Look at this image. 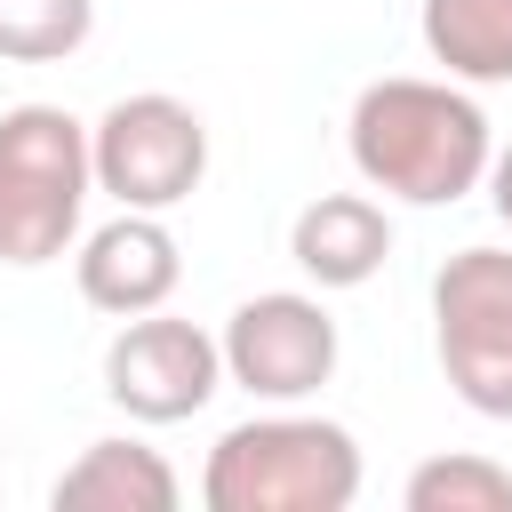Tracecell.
<instances>
[{"mask_svg": "<svg viewBox=\"0 0 512 512\" xmlns=\"http://www.w3.org/2000/svg\"><path fill=\"white\" fill-rule=\"evenodd\" d=\"M488 208H496V216L512 224V144H504V152L488 160Z\"/></svg>", "mask_w": 512, "mask_h": 512, "instance_id": "14", "label": "cell"}, {"mask_svg": "<svg viewBox=\"0 0 512 512\" xmlns=\"http://www.w3.org/2000/svg\"><path fill=\"white\" fill-rule=\"evenodd\" d=\"M288 256L312 288H368L392 256V216L368 192H320L288 224Z\"/></svg>", "mask_w": 512, "mask_h": 512, "instance_id": "9", "label": "cell"}, {"mask_svg": "<svg viewBox=\"0 0 512 512\" xmlns=\"http://www.w3.org/2000/svg\"><path fill=\"white\" fill-rule=\"evenodd\" d=\"M96 32V0H0V56L8 64H64Z\"/></svg>", "mask_w": 512, "mask_h": 512, "instance_id": "12", "label": "cell"}, {"mask_svg": "<svg viewBox=\"0 0 512 512\" xmlns=\"http://www.w3.org/2000/svg\"><path fill=\"white\" fill-rule=\"evenodd\" d=\"M88 152H96V192H112L120 208L168 216L208 176V120L184 96L144 88V96L104 104V120H88Z\"/></svg>", "mask_w": 512, "mask_h": 512, "instance_id": "5", "label": "cell"}, {"mask_svg": "<svg viewBox=\"0 0 512 512\" xmlns=\"http://www.w3.org/2000/svg\"><path fill=\"white\" fill-rule=\"evenodd\" d=\"M432 352L472 416L512 424V248H456L432 272Z\"/></svg>", "mask_w": 512, "mask_h": 512, "instance_id": "4", "label": "cell"}, {"mask_svg": "<svg viewBox=\"0 0 512 512\" xmlns=\"http://www.w3.org/2000/svg\"><path fill=\"white\" fill-rule=\"evenodd\" d=\"M224 384L256 400H312L336 376V320L304 288H264L224 320Z\"/></svg>", "mask_w": 512, "mask_h": 512, "instance_id": "7", "label": "cell"}, {"mask_svg": "<svg viewBox=\"0 0 512 512\" xmlns=\"http://www.w3.org/2000/svg\"><path fill=\"white\" fill-rule=\"evenodd\" d=\"M360 440L328 416H248L208 448V512H352Z\"/></svg>", "mask_w": 512, "mask_h": 512, "instance_id": "2", "label": "cell"}, {"mask_svg": "<svg viewBox=\"0 0 512 512\" xmlns=\"http://www.w3.org/2000/svg\"><path fill=\"white\" fill-rule=\"evenodd\" d=\"M400 496L408 512H512V472L496 456H424Z\"/></svg>", "mask_w": 512, "mask_h": 512, "instance_id": "13", "label": "cell"}, {"mask_svg": "<svg viewBox=\"0 0 512 512\" xmlns=\"http://www.w3.org/2000/svg\"><path fill=\"white\" fill-rule=\"evenodd\" d=\"M416 24L448 80H472V88L512 80V0H424Z\"/></svg>", "mask_w": 512, "mask_h": 512, "instance_id": "11", "label": "cell"}, {"mask_svg": "<svg viewBox=\"0 0 512 512\" xmlns=\"http://www.w3.org/2000/svg\"><path fill=\"white\" fill-rule=\"evenodd\" d=\"M72 280H80V296H88L96 312L136 320V312H160V304L176 296L184 248H176V232H168L152 208H120L112 224H96V232L80 240Z\"/></svg>", "mask_w": 512, "mask_h": 512, "instance_id": "8", "label": "cell"}, {"mask_svg": "<svg viewBox=\"0 0 512 512\" xmlns=\"http://www.w3.org/2000/svg\"><path fill=\"white\" fill-rule=\"evenodd\" d=\"M216 384H224V344L176 320L168 304L120 320V336L104 344V400L128 408L136 424H184L216 400Z\"/></svg>", "mask_w": 512, "mask_h": 512, "instance_id": "6", "label": "cell"}, {"mask_svg": "<svg viewBox=\"0 0 512 512\" xmlns=\"http://www.w3.org/2000/svg\"><path fill=\"white\" fill-rule=\"evenodd\" d=\"M176 496L184 488H176L168 456L144 440H88L48 488L56 512H176Z\"/></svg>", "mask_w": 512, "mask_h": 512, "instance_id": "10", "label": "cell"}, {"mask_svg": "<svg viewBox=\"0 0 512 512\" xmlns=\"http://www.w3.org/2000/svg\"><path fill=\"white\" fill-rule=\"evenodd\" d=\"M344 144H352L360 184L408 208H456L464 192L488 184V160H496L488 112L456 80H416V72L368 80L352 96Z\"/></svg>", "mask_w": 512, "mask_h": 512, "instance_id": "1", "label": "cell"}, {"mask_svg": "<svg viewBox=\"0 0 512 512\" xmlns=\"http://www.w3.org/2000/svg\"><path fill=\"white\" fill-rule=\"evenodd\" d=\"M96 192L88 120L64 104H8L0 112V264L32 272L80 240V208Z\"/></svg>", "mask_w": 512, "mask_h": 512, "instance_id": "3", "label": "cell"}]
</instances>
